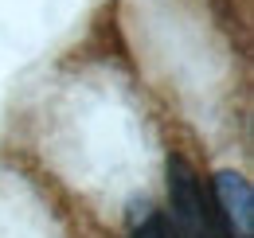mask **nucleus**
<instances>
[{
	"label": "nucleus",
	"instance_id": "1",
	"mask_svg": "<svg viewBox=\"0 0 254 238\" xmlns=\"http://www.w3.org/2000/svg\"><path fill=\"white\" fill-rule=\"evenodd\" d=\"M168 207H172L176 238H223L219 215L211 211V199L203 195L199 176L180 156L168 160Z\"/></svg>",
	"mask_w": 254,
	"mask_h": 238
},
{
	"label": "nucleus",
	"instance_id": "2",
	"mask_svg": "<svg viewBox=\"0 0 254 238\" xmlns=\"http://www.w3.org/2000/svg\"><path fill=\"white\" fill-rule=\"evenodd\" d=\"M215 207L223 238H254V191L239 172L215 176Z\"/></svg>",
	"mask_w": 254,
	"mask_h": 238
},
{
	"label": "nucleus",
	"instance_id": "3",
	"mask_svg": "<svg viewBox=\"0 0 254 238\" xmlns=\"http://www.w3.org/2000/svg\"><path fill=\"white\" fill-rule=\"evenodd\" d=\"M133 238H176V231L168 227V219H164V215H145V219L137 223Z\"/></svg>",
	"mask_w": 254,
	"mask_h": 238
}]
</instances>
